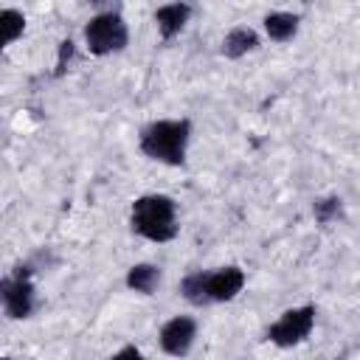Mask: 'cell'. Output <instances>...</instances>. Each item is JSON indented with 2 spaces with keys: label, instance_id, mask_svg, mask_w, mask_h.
I'll use <instances>...</instances> for the list:
<instances>
[{
  "label": "cell",
  "instance_id": "obj_16",
  "mask_svg": "<svg viewBox=\"0 0 360 360\" xmlns=\"http://www.w3.org/2000/svg\"><path fill=\"white\" fill-rule=\"evenodd\" d=\"M107 360H143V354H141V349H135V346H124V349H118L112 357H107Z\"/></svg>",
  "mask_w": 360,
  "mask_h": 360
},
{
  "label": "cell",
  "instance_id": "obj_1",
  "mask_svg": "<svg viewBox=\"0 0 360 360\" xmlns=\"http://www.w3.org/2000/svg\"><path fill=\"white\" fill-rule=\"evenodd\" d=\"M191 141V121L188 118H160L141 129V152L149 160L166 166H183Z\"/></svg>",
  "mask_w": 360,
  "mask_h": 360
},
{
  "label": "cell",
  "instance_id": "obj_9",
  "mask_svg": "<svg viewBox=\"0 0 360 360\" xmlns=\"http://www.w3.org/2000/svg\"><path fill=\"white\" fill-rule=\"evenodd\" d=\"M256 48H259V37H256V31L248 28V25L231 28V31L225 34V39H222V56H228V59H242L245 53H250V51H256Z\"/></svg>",
  "mask_w": 360,
  "mask_h": 360
},
{
  "label": "cell",
  "instance_id": "obj_12",
  "mask_svg": "<svg viewBox=\"0 0 360 360\" xmlns=\"http://www.w3.org/2000/svg\"><path fill=\"white\" fill-rule=\"evenodd\" d=\"M208 270H197V273H188L183 281H180V292H183V298L188 301V304H194V307H205V304H211L208 301Z\"/></svg>",
  "mask_w": 360,
  "mask_h": 360
},
{
  "label": "cell",
  "instance_id": "obj_10",
  "mask_svg": "<svg viewBox=\"0 0 360 360\" xmlns=\"http://www.w3.org/2000/svg\"><path fill=\"white\" fill-rule=\"evenodd\" d=\"M298 22L301 17L298 14H290V11H270L264 17V31L273 42H290L295 34H298Z\"/></svg>",
  "mask_w": 360,
  "mask_h": 360
},
{
  "label": "cell",
  "instance_id": "obj_13",
  "mask_svg": "<svg viewBox=\"0 0 360 360\" xmlns=\"http://www.w3.org/2000/svg\"><path fill=\"white\" fill-rule=\"evenodd\" d=\"M0 25H3V42L11 45L25 31V14L17 11V8H3L0 11Z\"/></svg>",
  "mask_w": 360,
  "mask_h": 360
},
{
  "label": "cell",
  "instance_id": "obj_14",
  "mask_svg": "<svg viewBox=\"0 0 360 360\" xmlns=\"http://www.w3.org/2000/svg\"><path fill=\"white\" fill-rule=\"evenodd\" d=\"M312 214H315V219H318L321 225H329L332 219H338V217L343 214V202H340V197H323V200H315Z\"/></svg>",
  "mask_w": 360,
  "mask_h": 360
},
{
  "label": "cell",
  "instance_id": "obj_8",
  "mask_svg": "<svg viewBox=\"0 0 360 360\" xmlns=\"http://www.w3.org/2000/svg\"><path fill=\"white\" fill-rule=\"evenodd\" d=\"M191 17V6L188 3H166L155 11V22H158V31H160V39H174L186 22Z\"/></svg>",
  "mask_w": 360,
  "mask_h": 360
},
{
  "label": "cell",
  "instance_id": "obj_17",
  "mask_svg": "<svg viewBox=\"0 0 360 360\" xmlns=\"http://www.w3.org/2000/svg\"><path fill=\"white\" fill-rule=\"evenodd\" d=\"M3 360H11V357H3Z\"/></svg>",
  "mask_w": 360,
  "mask_h": 360
},
{
  "label": "cell",
  "instance_id": "obj_3",
  "mask_svg": "<svg viewBox=\"0 0 360 360\" xmlns=\"http://www.w3.org/2000/svg\"><path fill=\"white\" fill-rule=\"evenodd\" d=\"M84 45L93 56L118 53L129 45V28L127 20L118 11H101L87 20L84 25Z\"/></svg>",
  "mask_w": 360,
  "mask_h": 360
},
{
  "label": "cell",
  "instance_id": "obj_11",
  "mask_svg": "<svg viewBox=\"0 0 360 360\" xmlns=\"http://www.w3.org/2000/svg\"><path fill=\"white\" fill-rule=\"evenodd\" d=\"M160 284V267L158 264H149V262H141V264H132L127 270V287L141 292V295H152Z\"/></svg>",
  "mask_w": 360,
  "mask_h": 360
},
{
  "label": "cell",
  "instance_id": "obj_4",
  "mask_svg": "<svg viewBox=\"0 0 360 360\" xmlns=\"http://www.w3.org/2000/svg\"><path fill=\"white\" fill-rule=\"evenodd\" d=\"M0 298H3V312L11 321H22L34 312L37 307V292H34V281H31V270L28 267H14L11 276H6L0 281Z\"/></svg>",
  "mask_w": 360,
  "mask_h": 360
},
{
  "label": "cell",
  "instance_id": "obj_2",
  "mask_svg": "<svg viewBox=\"0 0 360 360\" xmlns=\"http://www.w3.org/2000/svg\"><path fill=\"white\" fill-rule=\"evenodd\" d=\"M129 225L138 236L149 242H172L180 231L177 225V205L169 194H141L132 202Z\"/></svg>",
  "mask_w": 360,
  "mask_h": 360
},
{
  "label": "cell",
  "instance_id": "obj_5",
  "mask_svg": "<svg viewBox=\"0 0 360 360\" xmlns=\"http://www.w3.org/2000/svg\"><path fill=\"white\" fill-rule=\"evenodd\" d=\"M312 326H315V307L312 304L292 307L281 312V318L267 329V340L276 343L278 349H292L309 338Z\"/></svg>",
  "mask_w": 360,
  "mask_h": 360
},
{
  "label": "cell",
  "instance_id": "obj_7",
  "mask_svg": "<svg viewBox=\"0 0 360 360\" xmlns=\"http://www.w3.org/2000/svg\"><path fill=\"white\" fill-rule=\"evenodd\" d=\"M208 301H233L245 287V270L236 264L208 270Z\"/></svg>",
  "mask_w": 360,
  "mask_h": 360
},
{
  "label": "cell",
  "instance_id": "obj_15",
  "mask_svg": "<svg viewBox=\"0 0 360 360\" xmlns=\"http://www.w3.org/2000/svg\"><path fill=\"white\" fill-rule=\"evenodd\" d=\"M73 53H76L73 42H70V39H62V42H59V56H56V70H53V76H62V73L68 70V65L73 62Z\"/></svg>",
  "mask_w": 360,
  "mask_h": 360
},
{
  "label": "cell",
  "instance_id": "obj_6",
  "mask_svg": "<svg viewBox=\"0 0 360 360\" xmlns=\"http://www.w3.org/2000/svg\"><path fill=\"white\" fill-rule=\"evenodd\" d=\"M197 338V321L188 315H174L160 329V349L172 357H186Z\"/></svg>",
  "mask_w": 360,
  "mask_h": 360
}]
</instances>
